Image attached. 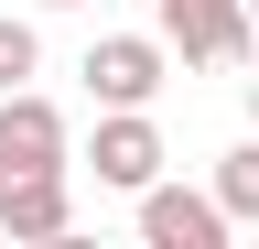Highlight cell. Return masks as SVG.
I'll return each instance as SVG.
<instances>
[{
    "label": "cell",
    "mask_w": 259,
    "mask_h": 249,
    "mask_svg": "<svg viewBox=\"0 0 259 249\" xmlns=\"http://www.w3.org/2000/svg\"><path fill=\"white\" fill-rule=\"evenodd\" d=\"M151 22L184 65H259V11L248 0H151Z\"/></svg>",
    "instance_id": "obj_1"
},
{
    "label": "cell",
    "mask_w": 259,
    "mask_h": 249,
    "mask_svg": "<svg viewBox=\"0 0 259 249\" xmlns=\"http://www.w3.org/2000/svg\"><path fill=\"white\" fill-rule=\"evenodd\" d=\"M162 65H173V44H162V33H97L76 76H87L97 109H151V98H162Z\"/></svg>",
    "instance_id": "obj_2"
},
{
    "label": "cell",
    "mask_w": 259,
    "mask_h": 249,
    "mask_svg": "<svg viewBox=\"0 0 259 249\" xmlns=\"http://www.w3.org/2000/svg\"><path fill=\"white\" fill-rule=\"evenodd\" d=\"M65 228H76L65 163H0V238H65Z\"/></svg>",
    "instance_id": "obj_3"
},
{
    "label": "cell",
    "mask_w": 259,
    "mask_h": 249,
    "mask_svg": "<svg viewBox=\"0 0 259 249\" xmlns=\"http://www.w3.org/2000/svg\"><path fill=\"white\" fill-rule=\"evenodd\" d=\"M87 163H97V184H119V195H151V184H162V130H151V109H97Z\"/></svg>",
    "instance_id": "obj_4"
},
{
    "label": "cell",
    "mask_w": 259,
    "mask_h": 249,
    "mask_svg": "<svg viewBox=\"0 0 259 249\" xmlns=\"http://www.w3.org/2000/svg\"><path fill=\"white\" fill-rule=\"evenodd\" d=\"M227 228H238V217H227L216 184H205V195H194V184H151V195H141V238L151 249H227Z\"/></svg>",
    "instance_id": "obj_5"
},
{
    "label": "cell",
    "mask_w": 259,
    "mask_h": 249,
    "mask_svg": "<svg viewBox=\"0 0 259 249\" xmlns=\"http://www.w3.org/2000/svg\"><path fill=\"white\" fill-rule=\"evenodd\" d=\"M65 109L54 98H32V87H11V98H0V163H65Z\"/></svg>",
    "instance_id": "obj_6"
},
{
    "label": "cell",
    "mask_w": 259,
    "mask_h": 249,
    "mask_svg": "<svg viewBox=\"0 0 259 249\" xmlns=\"http://www.w3.org/2000/svg\"><path fill=\"white\" fill-rule=\"evenodd\" d=\"M216 195H227V217H238V228H259V141H238L216 163Z\"/></svg>",
    "instance_id": "obj_7"
},
{
    "label": "cell",
    "mask_w": 259,
    "mask_h": 249,
    "mask_svg": "<svg viewBox=\"0 0 259 249\" xmlns=\"http://www.w3.org/2000/svg\"><path fill=\"white\" fill-rule=\"evenodd\" d=\"M32 65H44L32 22H11V11H0V98H11V87H32Z\"/></svg>",
    "instance_id": "obj_8"
},
{
    "label": "cell",
    "mask_w": 259,
    "mask_h": 249,
    "mask_svg": "<svg viewBox=\"0 0 259 249\" xmlns=\"http://www.w3.org/2000/svg\"><path fill=\"white\" fill-rule=\"evenodd\" d=\"M248 119H259V76H248Z\"/></svg>",
    "instance_id": "obj_9"
},
{
    "label": "cell",
    "mask_w": 259,
    "mask_h": 249,
    "mask_svg": "<svg viewBox=\"0 0 259 249\" xmlns=\"http://www.w3.org/2000/svg\"><path fill=\"white\" fill-rule=\"evenodd\" d=\"M54 11H76V0H54Z\"/></svg>",
    "instance_id": "obj_10"
},
{
    "label": "cell",
    "mask_w": 259,
    "mask_h": 249,
    "mask_svg": "<svg viewBox=\"0 0 259 249\" xmlns=\"http://www.w3.org/2000/svg\"><path fill=\"white\" fill-rule=\"evenodd\" d=\"M248 11H259V0H248Z\"/></svg>",
    "instance_id": "obj_11"
}]
</instances>
